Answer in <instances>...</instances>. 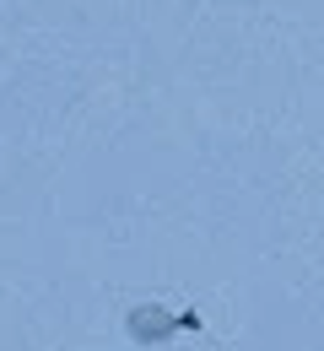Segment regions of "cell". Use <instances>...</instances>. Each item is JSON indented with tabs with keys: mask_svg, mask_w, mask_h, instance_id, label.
<instances>
[{
	"mask_svg": "<svg viewBox=\"0 0 324 351\" xmlns=\"http://www.w3.org/2000/svg\"><path fill=\"white\" fill-rule=\"evenodd\" d=\"M195 324H200L195 313H162V308H136L130 313V335H136L140 346H157V341H168L179 330H195Z\"/></svg>",
	"mask_w": 324,
	"mask_h": 351,
	"instance_id": "obj_1",
	"label": "cell"
}]
</instances>
